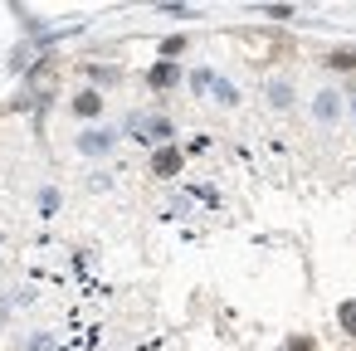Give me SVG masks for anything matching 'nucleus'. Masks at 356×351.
Instances as JSON below:
<instances>
[{"instance_id":"1","label":"nucleus","mask_w":356,"mask_h":351,"mask_svg":"<svg viewBox=\"0 0 356 351\" xmlns=\"http://www.w3.org/2000/svg\"><path fill=\"white\" fill-rule=\"evenodd\" d=\"M127 132L137 137V142H147V147H171V137H176V127H171V117L166 113H127Z\"/></svg>"},{"instance_id":"2","label":"nucleus","mask_w":356,"mask_h":351,"mask_svg":"<svg viewBox=\"0 0 356 351\" xmlns=\"http://www.w3.org/2000/svg\"><path fill=\"white\" fill-rule=\"evenodd\" d=\"M181 161H186V152H176V147H161V152L152 156V176H161V181H166V176H176V171H181Z\"/></svg>"},{"instance_id":"3","label":"nucleus","mask_w":356,"mask_h":351,"mask_svg":"<svg viewBox=\"0 0 356 351\" xmlns=\"http://www.w3.org/2000/svg\"><path fill=\"white\" fill-rule=\"evenodd\" d=\"M147 83H152V88H171V83H181V69H176L171 59H161V64L147 74Z\"/></svg>"},{"instance_id":"4","label":"nucleus","mask_w":356,"mask_h":351,"mask_svg":"<svg viewBox=\"0 0 356 351\" xmlns=\"http://www.w3.org/2000/svg\"><path fill=\"white\" fill-rule=\"evenodd\" d=\"M79 152H83V156H88V152H93V156L113 152V132H83V137H79Z\"/></svg>"},{"instance_id":"5","label":"nucleus","mask_w":356,"mask_h":351,"mask_svg":"<svg viewBox=\"0 0 356 351\" xmlns=\"http://www.w3.org/2000/svg\"><path fill=\"white\" fill-rule=\"evenodd\" d=\"M74 113H79V117H98V113H103V98L88 88V93H79V98H74Z\"/></svg>"},{"instance_id":"6","label":"nucleus","mask_w":356,"mask_h":351,"mask_svg":"<svg viewBox=\"0 0 356 351\" xmlns=\"http://www.w3.org/2000/svg\"><path fill=\"white\" fill-rule=\"evenodd\" d=\"M327 69H356V44H346V49H332V54H327Z\"/></svg>"},{"instance_id":"7","label":"nucleus","mask_w":356,"mask_h":351,"mask_svg":"<svg viewBox=\"0 0 356 351\" xmlns=\"http://www.w3.org/2000/svg\"><path fill=\"white\" fill-rule=\"evenodd\" d=\"M337 317H341V327L356 336V302H341V307H337Z\"/></svg>"},{"instance_id":"8","label":"nucleus","mask_w":356,"mask_h":351,"mask_svg":"<svg viewBox=\"0 0 356 351\" xmlns=\"http://www.w3.org/2000/svg\"><path fill=\"white\" fill-rule=\"evenodd\" d=\"M215 93H220V103H239V93H234L225 79H215Z\"/></svg>"},{"instance_id":"9","label":"nucleus","mask_w":356,"mask_h":351,"mask_svg":"<svg viewBox=\"0 0 356 351\" xmlns=\"http://www.w3.org/2000/svg\"><path fill=\"white\" fill-rule=\"evenodd\" d=\"M268 98H273V103H288L293 93H288V83H273V88H268Z\"/></svg>"},{"instance_id":"10","label":"nucleus","mask_w":356,"mask_h":351,"mask_svg":"<svg viewBox=\"0 0 356 351\" xmlns=\"http://www.w3.org/2000/svg\"><path fill=\"white\" fill-rule=\"evenodd\" d=\"M293 351H312V336H293Z\"/></svg>"}]
</instances>
